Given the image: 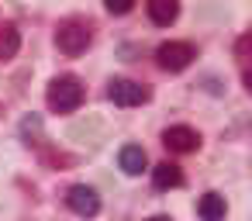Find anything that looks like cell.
Wrapping results in <instances>:
<instances>
[{
  "label": "cell",
  "mask_w": 252,
  "mask_h": 221,
  "mask_svg": "<svg viewBox=\"0 0 252 221\" xmlns=\"http://www.w3.org/2000/svg\"><path fill=\"white\" fill-rule=\"evenodd\" d=\"M83 97H87V90H83V83H80L76 76H56V80L49 83V94H45L49 107L59 111V114L76 111V107L83 104Z\"/></svg>",
  "instance_id": "1"
},
{
  "label": "cell",
  "mask_w": 252,
  "mask_h": 221,
  "mask_svg": "<svg viewBox=\"0 0 252 221\" xmlns=\"http://www.w3.org/2000/svg\"><path fill=\"white\" fill-rule=\"evenodd\" d=\"M90 42H94V28H90L87 21H80V18L63 21L59 32H56V45H59V52H66V56H83V52L90 49Z\"/></svg>",
  "instance_id": "2"
},
{
  "label": "cell",
  "mask_w": 252,
  "mask_h": 221,
  "mask_svg": "<svg viewBox=\"0 0 252 221\" xmlns=\"http://www.w3.org/2000/svg\"><path fill=\"white\" fill-rule=\"evenodd\" d=\"M193 59H197V49H193L190 42H162V45L156 49V63H159L166 73H180V69H187Z\"/></svg>",
  "instance_id": "3"
},
{
  "label": "cell",
  "mask_w": 252,
  "mask_h": 221,
  "mask_svg": "<svg viewBox=\"0 0 252 221\" xmlns=\"http://www.w3.org/2000/svg\"><path fill=\"white\" fill-rule=\"evenodd\" d=\"M107 97H111L118 107H138V104H145L152 94H149V87H142V83H135V80H125V76H118V80H111V83H107Z\"/></svg>",
  "instance_id": "4"
},
{
  "label": "cell",
  "mask_w": 252,
  "mask_h": 221,
  "mask_svg": "<svg viewBox=\"0 0 252 221\" xmlns=\"http://www.w3.org/2000/svg\"><path fill=\"white\" fill-rule=\"evenodd\" d=\"M162 145H166L169 152L187 156V152H197V149H200V135H197L190 125H173V128L162 131Z\"/></svg>",
  "instance_id": "5"
},
{
  "label": "cell",
  "mask_w": 252,
  "mask_h": 221,
  "mask_svg": "<svg viewBox=\"0 0 252 221\" xmlns=\"http://www.w3.org/2000/svg\"><path fill=\"white\" fill-rule=\"evenodd\" d=\"M66 204L80 214V218H94L97 211H100V197H97V190L94 187H87V183H76V187H69V197H66Z\"/></svg>",
  "instance_id": "6"
},
{
  "label": "cell",
  "mask_w": 252,
  "mask_h": 221,
  "mask_svg": "<svg viewBox=\"0 0 252 221\" xmlns=\"http://www.w3.org/2000/svg\"><path fill=\"white\" fill-rule=\"evenodd\" d=\"M152 183H156V190H176V187H183V169L176 162H159L152 169Z\"/></svg>",
  "instance_id": "7"
},
{
  "label": "cell",
  "mask_w": 252,
  "mask_h": 221,
  "mask_svg": "<svg viewBox=\"0 0 252 221\" xmlns=\"http://www.w3.org/2000/svg\"><path fill=\"white\" fill-rule=\"evenodd\" d=\"M149 18H152V25L169 28L180 18V4L176 0H149Z\"/></svg>",
  "instance_id": "8"
},
{
  "label": "cell",
  "mask_w": 252,
  "mask_h": 221,
  "mask_svg": "<svg viewBox=\"0 0 252 221\" xmlns=\"http://www.w3.org/2000/svg\"><path fill=\"white\" fill-rule=\"evenodd\" d=\"M224 211H228V204H224V197L221 193H204L200 200H197V214H200V221H224Z\"/></svg>",
  "instance_id": "9"
},
{
  "label": "cell",
  "mask_w": 252,
  "mask_h": 221,
  "mask_svg": "<svg viewBox=\"0 0 252 221\" xmlns=\"http://www.w3.org/2000/svg\"><path fill=\"white\" fill-rule=\"evenodd\" d=\"M118 162H121V169H125L128 176H138V173L145 169V149H142V145H125V149L118 152Z\"/></svg>",
  "instance_id": "10"
},
{
  "label": "cell",
  "mask_w": 252,
  "mask_h": 221,
  "mask_svg": "<svg viewBox=\"0 0 252 221\" xmlns=\"http://www.w3.org/2000/svg\"><path fill=\"white\" fill-rule=\"evenodd\" d=\"M21 49V32L14 25H4L0 28V59H14Z\"/></svg>",
  "instance_id": "11"
},
{
  "label": "cell",
  "mask_w": 252,
  "mask_h": 221,
  "mask_svg": "<svg viewBox=\"0 0 252 221\" xmlns=\"http://www.w3.org/2000/svg\"><path fill=\"white\" fill-rule=\"evenodd\" d=\"M104 7H107L111 14H128V11L135 7V0H104Z\"/></svg>",
  "instance_id": "12"
},
{
  "label": "cell",
  "mask_w": 252,
  "mask_h": 221,
  "mask_svg": "<svg viewBox=\"0 0 252 221\" xmlns=\"http://www.w3.org/2000/svg\"><path fill=\"white\" fill-rule=\"evenodd\" d=\"M235 49H238V59H242V63H245V59H249V35H242V38H238V45H235Z\"/></svg>",
  "instance_id": "13"
},
{
  "label": "cell",
  "mask_w": 252,
  "mask_h": 221,
  "mask_svg": "<svg viewBox=\"0 0 252 221\" xmlns=\"http://www.w3.org/2000/svg\"><path fill=\"white\" fill-rule=\"evenodd\" d=\"M149 221H173V218H166V214H156V218H149Z\"/></svg>",
  "instance_id": "14"
}]
</instances>
